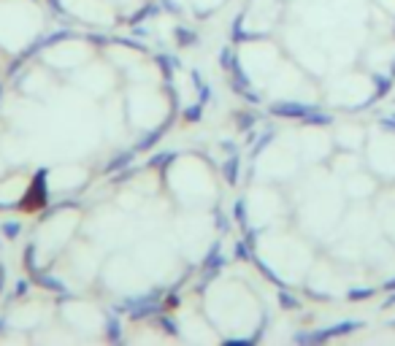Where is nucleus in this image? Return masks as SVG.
I'll use <instances>...</instances> for the list:
<instances>
[{"instance_id": "f257e3e1", "label": "nucleus", "mask_w": 395, "mask_h": 346, "mask_svg": "<svg viewBox=\"0 0 395 346\" xmlns=\"http://www.w3.org/2000/svg\"><path fill=\"white\" fill-rule=\"evenodd\" d=\"M374 97H371V103L374 100H382V97H387L390 90H393V76H374Z\"/></svg>"}, {"instance_id": "f03ea898", "label": "nucleus", "mask_w": 395, "mask_h": 346, "mask_svg": "<svg viewBox=\"0 0 395 346\" xmlns=\"http://www.w3.org/2000/svg\"><path fill=\"white\" fill-rule=\"evenodd\" d=\"M374 295H376V289H374V287L352 289V292H349V300H368V298H374Z\"/></svg>"}, {"instance_id": "7ed1b4c3", "label": "nucleus", "mask_w": 395, "mask_h": 346, "mask_svg": "<svg viewBox=\"0 0 395 346\" xmlns=\"http://www.w3.org/2000/svg\"><path fill=\"white\" fill-rule=\"evenodd\" d=\"M395 306V289L390 292V298H387V303H385V309H393Z\"/></svg>"}, {"instance_id": "20e7f679", "label": "nucleus", "mask_w": 395, "mask_h": 346, "mask_svg": "<svg viewBox=\"0 0 395 346\" xmlns=\"http://www.w3.org/2000/svg\"><path fill=\"white\" fill-rule=\"evenodd\" d=\"M385 289H387V292H393V289H395V276L390 279V282H385Z\"/></svg>"}, {"instance_id": "39448f33", "label": "nucleus", "mask_w": 395, "mask_h": 346, "mask_svg": "<svg viewBox=\"0 0 395 346\" xmlns=\"http://www.w3.org/2000/svg\"><path fill=\"white\" fill-rule=\"evenodd\" d=\"M390 76L395 79V60H393V68H390Z\"/></svg>"}]
</instances>
